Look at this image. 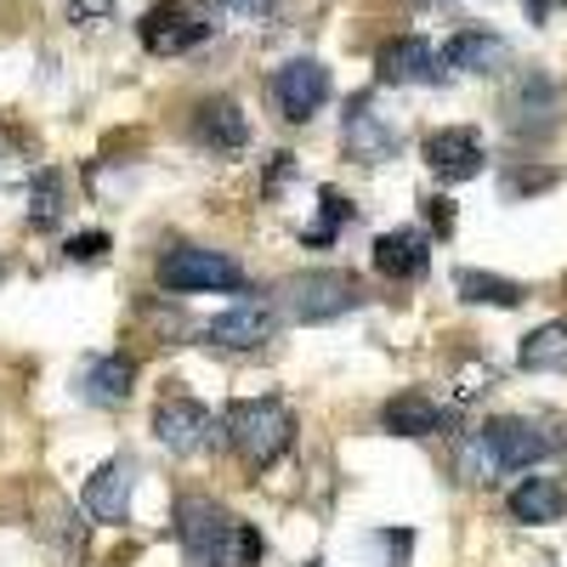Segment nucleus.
<instances>
[{
	"mask_svg": "<svg viewBox=\"0 0 567 567\" xmlns=\"http://www.w3.org/2000/svg\"><path fill=\"white\" fill-rule=\"evenodd\" d=\"M194 142H199V148H210V154H239L245 142H250L245 109L233 103V97H205L194 109Z\"/></svg>",
	"mask_w": 567,
	"mask_h": 567,
	"instance_id": "obj_15",
	"label": "nucleus"
},
{
	"mask_svg": "<svg viewBox=\"0 0 567 567\" xmlns=\"http://www.w3.org/2000/svg\"><path fill=\"white\" fill-rule=\"evenodd\" d=\"M477 443H483V454H488V465H494V477H499V471H528V465H539V460L556 454V437L545 432V425L516 420V414L488 420L483 432H477Z\"/></svg>",
	"mask_w": 567,
	"mask_h": 567,
	"instance_id": "obj_5",
	"label": "nucleus"
},
{
	"mask_svg": "<svg viewBox=\"0 0 567 567\" xmlns=\"http://www.w3.org/2000/svg\"><path fill=\"white\" fill-rule=\"evenodd\" d=\"M381 425H386L392 437H437V432H449V425H454V414L443 403H432L425 392H398L381 409Z\"/></svg>",
	"mask_w": 567,
	"mask_h": 567,
	"instance_id": "obj_17",
	"label": "nucleus"
},
{
	"mask_svg": "<svg viewBox=\"0 0 567 567\" xmlns=\"http://www.w3.org/2000/svg\"><path fill=\"white\" fill-rule=\"evenodd\" d=\"M516 358L534 374H567V323H539Z\"/></svg>",
	"mask_w": 567,
	"mask_h": 567,
	"instance_id": "obj_22",
	"label": "nucleus"
},
{
	"mask_svg": "<svg viewBox=\"0 0 567 567\" xmlns=\"http://www.w3.org/2000/svg\"><path fill=\"white\" fill-rule=\"evenodd\" d=\"M374 74H381V85H437L443 52L425 34H392L381 52H374Z\"/></svg>",
	"mask_w": 567,
	"mask_h": 567,
	"instance_id": "obj_7",
	"label": "nucleus"
},
{
	"mask_svg": "<svg viewBox=\"0 0 567 567\" xmlns=\"http://www.w3.org/2000/svg\"><path fill=\"white\" fill-rule=\"evenodd\" d=\"M511 516L528 528H545V523H561L567 516V488L556 477H528L511 488Z\"/></svg>",
	"mask_w": 567,
	"mask_h": 567,
	"instance_id": "obj_19",
	"label": "nucleus"
},
{
	"mask_svg": "<svg viewBox=\"0 0 567 567\" xmlns=\"http://www.w3.org/2000/svg\"><path fill=\"white\" fill-rule=\"evenodd\" d=\"M23 165H18V148H12V136L7 131H0V182H12Z\"/></svg>",
	"mask_w": 567,
	"mask_h": 567,
	"instance_id": "obj_30",
	"label": "nucleus"
},
{
	"mask_svg": "<svg viewBox=\"0 0 567 567\" xmlns=\"http://www.w3.org/2000/svg\"><path fill=\"white\" fill-rule=\"evenodd\" d=\"M131 488H136V465L120 454V460H103V465L85 477L80 505H85L91 523H125V511H131Z\"/></svg>",
	"mask_w": 567,
	"mask_h": 567,
	"instance_id": "obj_10",
	"label": "nucleus"
},
{
	"mask_svg": "<svg viewBox=\"0 0 567 567\" xmlns=\"http://www.w3.org/2000/svg\"><path fill=\"white\" fill-rule=\"evenodd\" d=\"M449 221H454V216H449V199H432V227L449 233Z\"/></svg>",
	"mask_w": 567,
	"mask_h": 567,
	"instance_id": "obj_31",
	"label": "nucleus"
},
{
	"mask_svg": "<svg viewBox=\"0 0 567 567\" xmlns=\"http://www.w3.org/2000/svg\"><path fill=\"white\" fill-rule=\"evenodd\" d=\"M556 109H561V91L550 85V74H523L505 97V125L516 136H539L556 125Z\"/></svg>",
	"mask_w": 567,
	"mask_h": 567,
	"instance_id": "obj_12",
	"label": "nucleus"
},
{
	"mask_svg": "<svg viewBox=\"0 0 567 567\" xmlns=\"http://www.w3.org/2000/svg\"><path fill=\"white\" fill-rule=\"evenodd\" d=\"M272 329H278V312L267 301H233L227 312H216L205 323V336L216 347H233V352H250V347H267L272 341Z\"/></svg>",
	"mask_w": 567,
	"mask_h": 567,
	"instance_id": "obj_13",
	"label": "nucleus"
},
{
	"mask_svg": "<svg viewBox=\"0 0 567 567\" xmlns=\"http://www.w3.org/2000/svg\"><path fill=\"white\" fill-rule=\"evenodd\" d=\"M69 23L74 29H109L114 23V0H69Z\"/></svg>",
	"mask_w": 567,
	"mask_h": 567,
	"instance_id": "obj_25",
	"label": "nucleus"
},
{
	"mask_svg": "<svg viewBox=\"0 0 567 567\" xmlns=\"http://www.w3.org/2000/svg\"><path fill=\"white\" fill-rule=\"evenodd\" d=\"M341 221H352V199L336 194V187H323L318 194V227H307V245H329L341 233Z\"/></svg>",
	"mask_w": 567,
	"mask_h": 567,
	"instance_id": "obj_24",
	"label": "nucleus"
},
{
	"mask_svg": "<svg viewBox=\"0 0 567 567\" xmlns=\"http://www.w3.org/2000/svg\"><path fill=\"white\" fill-rule=\"evenodd\" d=\"M154 437L171 449V454H199L210 443V409L199 398H165L154 409Z\"/></svg>",
	"mask_w": 567,
	"mask_h": 567,
	"instance_id": "obj_11",
	"label": "nucleus"
},
{
	"mask_svg": "<svg viewBox=\"0 0 567 567\" xmlns=\"http://www.w3.org/2000/svg\"><path fill=\"white\" fill-rule=\"evenodd\" d=\"M443 63L460 74H499V69H511V40L488 34V29H460L443 45Z\"/></svg>",
	"mask_w": 567,
	"mask_h": 567,
	"instance_id": "obj_16",
	"label": "nucleus"
},
{
	"mask_svg": "<svg viewBox=\"0 0 567 567\" xmlns=\"http://www.w3.org/2000/svg\"><path fill=\"white\" fill-rule=\"evenodd\" d=\"M159 284L176 296H199V290H239L245 272L233 256L221 250H205V245H176L165 261H159Z\"/></svg>",
	"mask_w": 567,
	"mask_h": 567,
	"instance_id": "obj_4",
	"label": "nucleus"
},
{
	"mask_svg": "<svg viewBox=\"0 0 567 567\" xmlns=\"http://www.w3.org/2000/svg\"><path fill=\"white\" fill-rule=\"evenodd\" d=\"M69 210V194H63V171H34V187H29V227H58Z\"/></svg>",
	"mask_w": 567,
	"mask_h": 567,
	"instance_id": "obj_23",
	"label": "nucleus"
},
{
	"mask_svg": "<svg viewBox=\"0 0 567 567\" xmlns=\"http://www.w3.org/2000/svg\"><path fill=\"white\" fill-rule=\"evenodd\" d=\"M290 437H296V414L278 398H245V403L227 409V443L239 449V460L256 465V471L290 449Z\"/></svg>",
	"mask_w": 567,
	"mask_h": 567,
	"instance_id": "obj_3",
	"label": "nucleus"
},
{
	"mask_svg": "<svg viewBox=\"0 0 567 567\" xmlns=\"http://www.w3.org/2000/svg\"><path fill=\"white\" fill-rule=\"evenodd\" d=\"M329 91H336V80H329V69L318 58H290L272 74V103H278V114L290 125H307L329 103Z\"/></svg>",
	"mask_w": 567,
	"mask_h": 567,
	"instance_id": "obj_6",
	"label": "nucleus"
},
{
	"mask_svg": "<svg viewBox=\"0 0 567 567\" xmlns=\"http://www.w3.org/2000/svg\"><path fill=\"white\" fill-rule=\"evenodd\" d=\"M425 267H432V239L425 233H414V227H403V233H381L374 239V272L381 278H420Z\"/></svg>",
	"mask_w": 567,
	"mask_h": 567,
	"instance_id": "obj_18",
	"label": "nucleus"
},
{
	"mask_svg": "<svg viewBox=\"0 0 567 567\" xmlns=\"http://www.w3.org/2000/svg\"><path fill=\"white\" fill-rule=\"evenodd\" d=\"M0 272H7V267H0Z\"/></svg>",
	"mask_w": 567,
	"mask_h": 567,
	"instance_id": "obj_32",
	"label": "nucleus"
},
{
	"mask_svg": "<svg viewBox=\"0 0 567 567\" xmlns=\"http://www.w3.org/2000/svg\"><path fill=\"white\" fill-rule=\"evenodd\" d=\"M454 290L465 301H477V307H523V284L516 278H499V272H477V267H460L454 272Z\"/></svg>",
	"mask_w": 567,
	"mask_h": 567,
	"instance_id": "obj_21",
	"label": "nucleus"
},
{
	"mask_svg": "<svg viewBox=\"0 0 567 567\" xmlns=\"http://www.w3.org/2000/svg\"><path fill=\"white\" fill-rule=\"evenodd\" d=\"M176 539L182 567H239V523L205 494L176 499Z\"/></svg>",
	"mask_w": 567,
	"mask_h": 567,
	"instance_id": "obj_1",
	"label": "nucleus"
},
{
	"mask_svg": "<svg viewBox=\"0 0 567 567\" xmlns=\"http://www.w3.org/2000/svg\"><path fill=\"white\" fill-rule=\"evenodd\" d=\"M261 561V534L250 523H239V567H256Z\"/></svg>",
	"mask_w": 567,
	"mask_h": 567,
	"instance_id": "obj_28",
	"label": "nucleus"
},
{
	"mask_svg": "<svg viewBox=\"0 0 567 567\" xmlns=\"http://www.w3.org/2000/svg\"><path fill=\"white\" fill-rule=\"evenodd\" d=\"M556 182V171H511L505 176V199H528V194H539V187H550Z\"/></svg>",
	"mask_w": 567,
	"mask_h": 567,
	"instance_id": "obj_26",
	"label": "nucleus"
},
{
	"mask_svg": "<svg viewBox=\"0 0 567 567\" xmlns=\"http://www.w3.org/2000/svg\"><path fill=\"white\" fill-rule=\"evenodd\" d=\"M352 307H363V290L352 272H336V267H312V272H290L278 284V307L290 323H336L347 318Z\"/></svg>",
	"mask_w": 567,
	"mask_h": 567,
	"instance_id": "obj_2",
	"label": "nucleus"
},
{
	"mask_svg": "<svg viewBox=\"0 0 567 567\" xmlns=\"http://www.w3.org/2000/svg\"><path fill=\"white\" fill-rule=\"evenodd\" d=\"M341 148H347V159H358V165H381V159H392V154H398V131L386 125V114H381V109H374L369 91H358V97L347 103V120H341Z\"/></svg>",
	"mask_w": 567,
	"mask_h": 567,
	"instance_id": "obj_8",
	"label": "nucleus"
},
{
	"mask_svg": "<svg viewBox=\"0 0 567 567\" xmlns=\"http://www.w3.org/2000/svg\"><path fill=\"white\" fill-rule=\"evenodd\" d=\"M425 165H432V176H443V182H471L483 171V136L465 131V125L432 131L425 136Z\"/></svg>",
	"mask_w": 567,
	"mask_h": 567,
	"instance_id": "obj_14",
	"label": "nucleus"
},
{
	"mask_svg": "<svg viewBox=\"0 0 567 567\" xmlns=\"http://www.w3.org/2000/svg\"><path fill=\"white\" fill-rule=\"evenodd\" d=\"M131 386H136V363L125 358V352H109V358H97V363H85V374H80V392L91 398V403H125L131 398Z\"/></svg>",
	"mask_w": 567,
	"mask_h": 567,
	"instance_id": "obj_20",
	"label": "nucleus"
},
{
	"mask_svg": "<svg viewBox=\"0 0 567 567\" xmlns=\"http://www.w3.org/2000/svg\"><path fill=\"white\" fill-rule=\"evenodd\" d=\"M290 176H296V154H278V159L267 165V194H278V187L290 182Z\"/></svg>",
	"mask_w": 567,
	"mask_h": 567,
	"instance_id": "obj_29",
	"label": "nucleus"
},
{
	"mask_svg": "<svg viewBox=\"0 0 567 567\" xmlns=\"http://www.w3.org/2000/svg\"><path fill=\"white\" fill-rule=\"evenodd\" d=\"M109 250H114L109 233H74L69 239V261H103Z\"/></svg>",
	"mask_w": 567,
	"mask_h": 567,
	"instance_id": "obj_27",
	"label": "nucleus"
},
{
	"mask_svg": "<svg viewBox=\"0 0 567 567\" xmlns=\"http://www.w3.org/2000/svg\"><path fill=\"white\" fill-rule=\"evenodd\" d=\"M205 34H210V23L194 18L187 7H176V0H159V7H148V12H142V23H136V40L148 45L154 58H182V52H194Z\"/></svg>",
	"mask_w": 567,
	"mask_h": 567,
	"instance_id": "obj_9",
	"label": "nucleus"
}]
</instances>
